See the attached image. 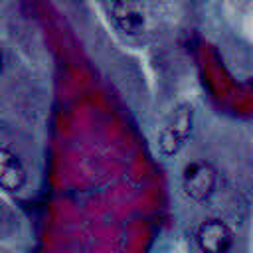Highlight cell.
Masks as SVG:
<instances>
[{
  "label": "cell",
  "mask_w": 253,
  "mask_h": 253,
  "mask_svg": "<svg viewBox=\"0 0 253 253\" xmlns=\"http://www.w3.org/2000/svg\"><path fill=\"white\" fill-rule=\"evenodd\" d=\"M109 20L126 36H140L150 24L148 0H103Z\"/></svg>",
  "instance_id": "6da1fadb"
},
{
  "label": "cell",
  "mask_w": 253,
  "mask_h": 253,
  "mask_svg": "<svg viewBox=\"0 0 253 253\" xmlns=\"http://www.w3.org/2000/svg\"><path fill=\"white\" fill-rule=\"evenodd\" d=\"M192 121H194V111L190 105H180L176 111H172L168 123L162 126L156 138V148L162 156H174L184 142L188 140L192 132Z\"/></svg>",
  "instance_id": "7a4b0ae2"
},
{
  "label": "cell",
  "mask_w": 253,
  "mask_h": 253,
  "mask_svg": "<svg viewBox=\"0 0 253 253\" xmlns=\"http://www.w3.org/2000/svg\"><path fill=\"white\" fill-rule=\"evenodd\" d=\"M217 184V170L208 160H192L182 170V190L194 202H206Z\"/></svg>",
  "instance_id": "3957f363"
},
{
  "label": "cell",
  "mask_w": 253,
  "mask_h": 253,
  "mask_svg": "<svg viewBox=\"0 0 253 253\" xmlns=\"http://www.w3.org/2000/svg\"><path fill=\"white\" fill-rule=\"evenodd\" d=\"M233 239L231 227L221 219H206L196 229V243L202 253H227Z\"/></svg>",
  "instance_id": "277c9868"
},
{
  "label": "cell",
  "mask_w": 253,
  "mask_h": 253,
  "mask_svg": "<svg viewBox=\"0 0 253 253\" xmlns=\"http://www.w3.org/2000/svg\"><path fill=\"white\" fill-rule=\"evenodd\" d=\"M26 168L22 160L6 146H0V188L6 192H18L26 184Z\"/></svg>",
  "instance_id": "5b68a950"
},
{
  "label": "cell",
  "mask_w": 253,
  "mask_h": 253,
  "mask_svg": "<svg viewBox=\"0 0 253 253\" xmlns=\"http://www.w3.org/2000/svg\"><path fill=\"white\" fill-rule=\"evenodd\" d=\"M4 71V53H2V49H0V73Z\"/></svg>",
  "instance_id": "8992f818"
}]
</instances>
